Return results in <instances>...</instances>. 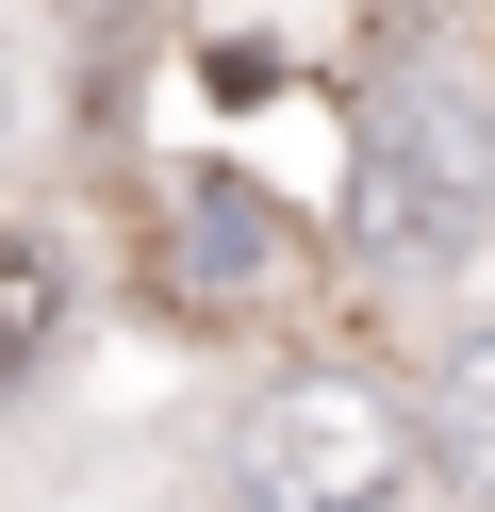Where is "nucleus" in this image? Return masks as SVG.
I'll list each match as a JSON object with an SVG mask.
<instances>
[{"mask_svg": "<svg viewBox=\"0 0 495 512\" xmlns=\"http://www.w3.org/2000/svg\"><path fill=\"white\" fill-rule=\"evenodd\" d=\"M182 248H198V298L215 314H297L314 298V232H297L264 182H231V166L182 199Z\"/></svg>", "mask_w": 495, "mask_h": 512, "instance_id": "obj_3", "label": "nucleus"}, {"mask_svg": "<svg viewBox=\"0 0 495 512\" xmlns=\"http://www.w3.org/2000/svg\"><path fill=\"white\" fill-rule=\"evenodd\" d=\"M446 446H462V463H495V331L446 364Z\"/></svg>", "mask_w": 495, "mask_h": 512, "instance_id": "obj_5", "label": "nucleus"}, {"mask_svg": "<svg viewBox=\"0 0 495 512\" xmlns=\"http://www.w3.org/2000/svg\"><path fill=\"white\" fill-rule=\"evenodd\" d=\"M33 347H50V265L0 232V397H17V364H33Z\"/></svg>", "mask_w": 495, "mask_h": 512, "instance_id": "obj_4", "label": "nucleus"}, {"mask_svg": "<svg viewBox=\"0 0 495 512\" xmlns=\"http://www.w3.org/2000/svg\"><path fill=\"white\" fill-rule=\"evenodd\" d=\"M231 479H248V512H396L429 479V430L380 397V380L314 364V380H264V397H248Z\"/></svg>", "mask_w": 495, "mask_h": 512, "instance_id": "obj_1", "label": "nucleus"}, {"mask_svg": "<svg viewBox=\"0 0 495 512\" xmlns=\"http://www.w3.org/2000/svg\"><path fill=\"white\" fill-rule=\"evenodd\" d=\"M462 232H479V149H462V116L396 100L363 133V248L380 265H462Z\"/></svg>", "mask_w": 495, "mask_h": 512, "instance_id": "obj_2", "label": "nucleus"}]
</instances>
